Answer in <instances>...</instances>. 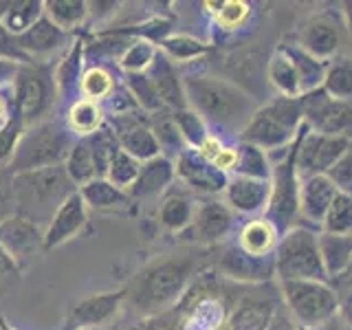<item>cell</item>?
<instances>
[{
	"label": "cell",
	"mask_w": 352,
	"mask_h": 330,
	"mask_svg": "<svg viewBox=\"0 0 352 330\" xmlns=\"http://www.w3.org/2000/svg\"><path fill=\"white\" fill-rule=\"evenodd\" d=\"M330 286L335 289V293L339 295V302L344 300L346 295H350L352 293V262L348 264V269L341 273V275H337L335 280H330L328 282Z\"/></svg>",
	"instance_id": "obj_54"
},
{
	"label": "cell",
	"mask_w": 352,
	"mask_h": 330,
	"mask_svg": "<svg viewBox=\"0 0 352 330\" xmlns=\"http://www.w3.org/2000/svg\"><path fill=\"white\" fill-rule=\"evenodd\" d=\"M209 44L198 40L194 36H187V33H172L170 38H165L159 44V51L165 55L168 60H172L174 64H190L205 58L209 53Z\"/></svg>",
	"instance_id": "obj_35"
},
{
	"label": "cell",
	"mask_w": 352,
	"mask_h": 330,
	"mask_svg": "<svg viewBox=\"0 0 352 330\" xmlns=\"http://www.w3.org/2000/svg\"><path fill=\"white\" fill-rule=\"evenodd\" d=\"M25 128L27 126L22 124V119L16 113L11 115V119L3 128H0V170H7V165L14 159L18 141L22 137V132H25Z\"/></svg>",
	"instance_id": "obj_49"
},
{
	"label": "cell",
	"mask_w": 352,
	"mask_h": 330,
	"mask_svg": "<svg viewBox=\"0 0 352 330\" xmlns=\"http://www.w3.org/2000/svg\"><path fill=\"white\" fill-rule=\"evenodd\" d=\"M282 47H284L286 53H289V58L293 60L297 77H300L302 95L313 93V91H317V88H322L328 62L313 58L311 53H306L304 49L297 47V44H282Z\"/></svg>",
	"instance_id": "obj_33"
},
{
	"label": "cell",
	"mask_w": 352,
	"mask_h": 330,
	"mask_svg": "<svg viewBox=\"0 0 352 330\" xmlns=\"http://www.w3.org/2000/svg\"><path fill=\"white\" fill-rule=\"evenodd\" d=\"M139 170H141V161H137L135 157H130L128 152L119 150L113 157V161H110L104 179L110 181L115 187H119V190L128 192L130 187L135 185Z\"/></svg>",
	"instance_id": "obj_48"
},
{
	"label": "cell",
	"mask_w": 352,
	"mask_h": 330,
	"mask_svg": "<svg viewBox=\"0 0 352 330\" xmlns=\"http://www.w3.org/2000/svg\"><path fill=\"white\" fill-rule=\"evenodd\" d=\"M0 330H18V328L14 324H9V319L3 313H0Z\"/></svg>",
	"instance_id": "obj_59"
},
{
	"label": "cell",
	"mask_w": 352,
	"mask_h": 330,
	"mask_svg": "<svg viewBox=\"0 0 352 330\" xmlns=\"http://www.w3.org/2000/svg\"><path fill=\"white\" fill-rule=\"evenodd\" d=\"M14 115V97L7 93H0V128Z\"/></svg>",
	"instance_id": "obj_56"
},
{
	"label": "cell",
	"mask_w": 352,
	"mask_h": 330,
	"mask_svg": "<svg viewBox=\"0 0 352 330\" xmlns=\"http://www.w3.org/2000/svg\"><path fill=\"white\" fill-rule=\"evenodd\" d=\"M300 104L304 124L311 130L352 141V99H335L324 88H317L313 93L300 95Z\"/></svg>",
	"instance_id": "obj_11"
},
{
	"label": "cell",
	"mask_w": 352,
	"mask_h": 330,
	"mask_svg": "<svg viewBox=\"0 0 352 330\" xmlns=\"http://www.w3.org/2000/svg\"><path fill=\"white\" fill-rule=\"evenodd\" d=\"M236 214L231 212L227 203L220 201H201L196 205L192 234L198 242H207V245H218L225 242L229 234L234 231Z\"/></svg>",
	"instance_id": "obj_20"
},
{
	"label": "cell",
	"mask_w": 352,
	"mask_h": 330,
	"mask_svg": "<svg viewBox=\"0 0 352 330\" xmlns=\"http://www.w3.org/2000/svg\"><path fill=\"white\" fill-rule=\"evenodd\" d=\"M322 88L330 97L350 102L352 99V58H333L330 60L326 66Z\"/></svg>",
	"instance_id": "obj_43"
},
{
	"label": "cell",
	"mask_w": 352,
	"mask_h": 330,
	"mask_svg": "<svg viewBox=\"0 0 352 330\" xmlns=\"http://www.w3.org/2000/svg\"><path fill=\"white\" fill-rule=\"evenodd\" d=\"M341 11H344V18H346V27L350 31V36H352V0H346V3H341Z\"/></svg>",
	"instance_id": "obj_58"
},
{
	"label": "cell",
	"mask_w": 352,
	"mask_h": 330,
	"mask_svg": "<svg viewBox=\"0 0 352 330\" xmlns=\"http://www.w3.org/2000/svg\"><path fill=\"white\" fill-rule=\"evenodd\" d=\"M106 124L115 132L121 150L128 152L137 161L146 163L161 154V146L150 128V117L146 113L117 115L110 117Z\"/></svg>",
	"instance_id": "obj_12"
},
{
	"label": "cell",
	"mask_w": 352,
	"mask_h": 330,
	"mask_svg": "<svg viewBox=\"0 0 352 330\" xmlns=\"http://www.w3.org/2000/svg\"><path fill=\"white\" fill-rule=\"evenodd\" d=\"M14 198H16V214L31 218L40 227L49 225L58 207L77 192V185L66 174L64 165L25 174H14Z\"/></svg>",
	"instance_id": "obj_3"
},
{
	"label": "cell",
	"mask_w": 352,
	"mask_h": 330,
	"mask_svg": "<svg viewBox=\"0 0 352 330\" xmlns=\"http://www.w3.org/2000/svg\"><path fill=\"white\" fill-rule=\"evenodd\" d=\"M148 117H150V128H152L154 137H157L159 146H161V154L174 161L187 146H185L181 132L172 119V110L163 108V110H159V113L148 115Z\"/></svg>",
	"instance_id": "obj_37"
},
{
	"label": "cell",
	"mask_w": 352,
	"mask_h": 330,
	"mask_svg": "<svg viewBox=\"0 0 352 330\" xmlns=\"http://www.w3.org/2000/svg\"><path fill=\"white\" fill-rule=\"evenodd\" d=\"M267 82L278 91L280 97H300V77L293 66V60L280 44L267 60Z\"/></svg>",
	"instance_id": "obj_32"
},
{
	"label": "cell",
	"mask_w": 352,
	"mask_h": 330,
	"mask_svg": "<svg viewBox=\"0 0 352 330\" xmlns=\"http://www.w3.org/2000/svg\"><path fill=\"white\" fill-rule=\"evenodd\" d=\"M82 201L86 203L88 209H97V212H117V209H126L132 198L128 192L119 190L106 179H93L86 185H82L80 190Z\"/></svg>",
	"instance_id": "obj_30"
},
{
	"label": "cell",
	"mask_w": 352,
	"mask_h": 330,
	"mask_svg": "<svg viewBox=\"0 0 352 330\" xmlns=\"http://www.w3.org/2000/svg\"><path fill=\"white\" fill-rule=\"evenodd\" d=\"M115 88H117V80H115V75L110 73L108 66H102V64L86 66L82 82H80L82 99H91V102L102 104L113 95Z\"/></svg>",
	"instance_id": "obj_42"
},
{
	"label": "cell",
	"mask_w": 352,
	"mask_h": 330,
	"mask_svg": "<svg viewBox=\"0 0 352 330\" xmlns=\"http://www.w3.org/2000/svg\"><path fill=\"white\" fill-rule=\"evenodd\" d=\"M20 280V264L0 245V289H11Z\"/></svg>",
	"instance_id": "obj_52"
},
{
	"label": "cell",
	"mask_w": 352,
	"mask_h": 330,
	"mask_svg": "<svg viewBox=\"0 0 352 330\" xmlns=\"http://www.w3.org/2000/svg\"><path fill=\"white\" fill-rule=\"evenodd\" d=\"M0 245L18 264L44 249V227L31 218L14 214L0 225Z\"/></svg>",
	"instance_id": "obj_19"
},
{
	"label": "cell",
	"mask_w": 352,
	"mask_h": 330,
	"mask_svg": "<svg viewBox=\"0 0 352 330\" xmlns=\"http://www.w3.org/2000/svg\"><path fill=\"white\" fill-rule=\"evenodd\" d=\"M304 126V113L300 97H273L271 102L260 106L245 130L240 141L251 143L267 154L286 150L295 141L297 132Z\"/></svg>",
	"instance_id": "obj_4"
},
{
	"label": "cell",
	"mask_w": 352,
	"mask_h": 330,
	"mask_svg": "<svg viewBox=\"0 0 352 330\" xmlns=\"http://www.w3.org/2000/svg\"><path fill=\"white\" fill-rule=\"evenodd\" d=\"M14 113L27 128L47 121L58 88H55V66L49 62H25L18 64V71L11 84Z\"/></svg>",
	"instance_id": "obj_6"
},
{
	"label": "cell",
	"mask_w": 352,
	"mask_h": 330,
	"mask_svg": "<svg viewBox=\"0 0 352 330\" xmlns=\"http://www.w3.org/2000/svg\"><path fill=\"white\" fill-rule=\"evenodd\" d=\"M0 60H7V62H16V64H25L29 62L27 55L18 49V40L16 36L7 33L3 27H0Z\"/></svg>",
	"instance_id": "obj_53"
},
{
	"label": "cell",
	"mask_w": 352,
	"mask_h": 330,
	"mask_svg": "<svg viewBox=\"0 0 352 330\" xmlns=\"http://www.w3.org/2000/svg\"><path fill=\"white\" fill-rule=\"evenodd\" d=\"M86 47H84V36H75L73 44L62 60L55 64V88H58L60 99H71L75 91H80L82 75L86 71Z\"/></svg>",
	"instance_id": "obj_25"
},
{
	"label": "cell",
	"mask_w": 352,
	"mask_h": 330,
	"mask_svg": "<svg viewBox=\"0 0 352 330\" xmlns=\"http://www.w3.org/2000/svg\"><path fill=\"white\" fill-rule=\"evenodd\" d=\"M297 137L278 159H271V198L267 205L264 218H269L280 231V236L295 227V220L300 218V187L302 179L297 174Z\"/></svg>",
	"instance_id": "obj_9"
},
{
	"label": "cell",
	"mask_w": 352,
	"mask_h": 330,
	"mask_svg": "<svg viewBox=\"0 0 352 330\" xmlns=\"http://www.w3.org/2000/svg\"><path fill=\"white\" fill-rule=\"evenodd\" d=\"M44 14L42 0H22V3H9L5 9H0V27L11 36L25 33L33 22Z\"/></svg>",
	"instance_id": "obj_36"
},
{
	"label": "cell",
	"mask_w": 352,
	"mask_h": 330,
	"mask_svg": "<svg viewBox=\"0 0 352 330\" xmlns=\"http://www.w3.org/2000/svg\"><path fill=\"white\" fill-rule=\"evenodd\" d=\"M196 205L192 198L181 190H170L163 194L161 205L157 209V223L170 231V234H183L185 229H190L194 223Z\"/></svg>",
	"instance_id": "obj_28"
},
{
	"label": "cell",
	"mask_w": 352,
	"mask_h": 330,
	"mask_svg": "<svg viewBox=\"0 0 352 330\" xmlns=\"http://www.w3.org/2000/svg\"><path fill=\"white\" fill-rule=\"evenodd\" d=\"M148 77L152 80L154 88H157V93H159L165 108H170V110L190 108L187 106V97H185L183 75L179 73V69H176V64L165 58L161 51L157 55V60L152 62Z\"/></svg>",
	"instance_id": "obj_24"
},
{
	"label": "cell",
	"mask_w": 352,
	"mask_h": 330,
	"mask_svg": "<svg viewBox=\"0 0 352 330\" xmlns=\"http://www.w3.org/2000/svg\"><path fill=\"white\" fill-rule=\"evenodd\" d=\"M124 306H126V289L88 295L71 308L64 330H75V328L99 330L104 324L113 322V319L124 311Z\"/></svg>",
	"instance_id": "obj_14"
},
{
	"label": "cell",
	"mask_w": 352,
	"mask_h": 330,
	"mask_svg": "<svg viewBox=\"0 0 352 330\" xmlns=\"http://www.w3.org/2000/svg\"><path fill=\"white\" fill-rule=\"evenodd\" d=\"M271 198V181L247 179V176H229L225 203L234 214L242 216H264Z\"/></svg>",
	"instance_id": "obj_21"
},
{
	"label": "cell",
	"mask_w": 352,
	"mask_h": 330,
	"mask_svg": "<svg viewBox=\"0 0 352 330\" xmlns=\"http://www.w3.org/2000/svg\"><path fill=\"white\" fill-rule=\"evenodd\" d=\"M198 267H201V256L192 251L165 253V256L154 258L124 286V308H128V313L137 319L161 317L181 302Z\"/></svg>",
	"instance_id": "obj_1"
},
{
	"label": "cell",
	"mask_w": 352,
	"mask_h": 330,
	"mask_svg": "<svg viewBox=\"0 0 352 330\" xmlns=\"http://www.w3.org/2000/svg\"><path fill=\"white\" fill-rule=\"evenodd\" d=\"M326 176L333 181V185L337 187V192L352 196V146H350V150L344 154V157L335 163V168L330 170Z\"/></svg>",
	"instance_id": "obj_50"
},
{
	"label": "cell",
	"mask_w": 352,
	"mask_h": 330,
	"mask_svg": "<svg viewBox=\"0 0 352 330\" xmlns=\"http://www.w3.org/2000/svg\"><path fill=\"white\" fill-rule=\"evenodd\" d=\"M218 271L234 282L262 284L269 282L275 275V256H249L234 242V245L225 247L218 256Z\"/></svg>",
	"instance_id": "obj_15"
},
{
	"label": "cell",
	"mask_w": 352,
	"mask_h": 330,
	"mask_svg": "<svg viewBox=\"0 0 352 330\" xmlns=\"http://www.w3.org/2000/svg\"><path fill=\"white\" fill-rule=\"evenodd\" d=\"M293 330H302V328H300V326H297V328H293Z\"/></svg>",
	"instance_id": "obj_61"
},
{
	"label": "cell",
	"mask_w": 352,
	"mask_h": 330,
	"mask_svg": "<svg viewBox=\"0 0 352 330\" xmlns=\"http://www.w3.org/2000/svg\"><path fill=\"white\" fill-rule=\"evenodd\" d=\"M227 324L225 306L214 295L196 300L190 313L181 322V330H220Z\"/></svg>",
	"instance_id": "obj_34"
},
{
	"label": "cell",
	"mask_w": 352,
	"mask_h": 330,
	"mask_svg": "<svg viewBox=\"0 0 352 330\" xmlns=\"http://www.w3.org/2000/svg\"><path fill=\"white\" fill-rule=\"evenodd\" d=\"M11 181H14V174L9 170H0V225L16 214V198Z\"/></svg>",
	"instance_id": "obj_51"
},
{
	"label": "cell",
	"mask_w": 352,
	"mask_h": 330,
	"mask_svg": "<svg viewBox=\"0 0 352 330\" xmlns=\"http://www.w3.org/2000/svg\"><path fill=\"white\" fill-rule=\"evenodd\" d=\"M236 146H238V161L231 176H247V179L271 181L273 165H271L269 154L245 141H238Z\"/></svg>",
	"instance_id": "obj_39"
},
{
	"label": "cell",
	"mask_w": 352,
	"mask_h": 330,
	"mask_svg": "<svg viewBox=\"0 0 352 330\" xmlns=\"http://www.w3.org/2000/svg\"><path fill=\"white\" fill-rule=\"evenodd\" d=\"M172 119L181 132L185 146L192 150H201V146L209 139V135H212V130L205 124V119L198 113H194L192 108L172 110Z\"/></svg>",
	"instance_id": "obj_44"
},
{
	"label": "cell",
	"mask_w": 352,
	"mask_h": 330,
	"mask_svg": "<svg viewBox=\"0 0 352 330\" xmlns=\"http://www.w3.org/2000/svg\"><path fill=\"white\" fill-rule=\"evenodd\" d=\"M75 143V137L58 121H40L36 126H29L22 132L18 148L7 170L11 174H25L47 168L64 165L66 157Z\"/></svg>",
	"instance_id": "obj_5"
},
{
	"label": "cell",
	"mask_w": 352,
	"mask_h": 330,
	"mask_svg": "<svg viewBox=\"0 0 352 330\" xmlns=\"http://www.w3.org/2000/svg\"><path fill=\"white\" fill-rule=\"evenodd\" d=\"M157 55H159V47H157V44L137 38L124 53H121V58L117 62H119V69L124 71L126 75L148 73L152 62L157 60Z\"/></svg>",
	"instance_id": "obj_45"
},
{
	"label": "cell",
	"mask_w": 352,
	"mask_h": 330,
	"mask_svg": "<svg viewBox=\"0 0 352 330\" xmlns=\"http://www.w3.org/2000/svg\"><path fill=\"white\" fill-rule=\"evenodd\" d=\"M275 275L280 282L286 280H315L328 282L322 256H319L317 234L311 227H291L280 236L275 247Z\"/></svg>",
	"instance_id": "obj_7"
},
{
	"label": "cell",
	"mask_w": 352,
	"mask_h": 330,
	"mask_svg": "<svg viewBox=\"0 0 352 330\" xmlns=\"http://www.w3.org/2000/svg\"><path fill=\"white\" fill-rule=\"evenodd\" d=\"M205 7H212L209 11L214 16V25L225 36L240 31L251 18V5L245 0H220V3H205Z\"/></svg>",
	"instance_id": "obj_40"
},
{
	"label": "cell",
	"mask_w": 352,
	"mask_h": 330,
	"mask_svg": "<svg viewBox=\"0 0 352 330\" xmlns=\"http://www.w3.org/2000/svg\"><path fill=\"white\" fill-rule=\"evenodd\" d=\"M337 187L326 174L308 176L302 179L300 187V218L306 220V225L317 227L322 231V223L328 214L330 205H333L337 196Z\"/></svg>",
	"instance_id": "obj_22"
},
{
	"label": "cell",
	"mask_w": 352,
	"mask_h": 330,
	"mask_svg": "<svg viewBox=\"0 0 352 330\" xmlns=\"http://www.w3.org/2000/svg\"><path fill=\"white\" fill-rule=\"evenodd\" d=\"M339 313L346 317V322L352 326V293L346 295L344 300H341V308H339Z\"/></svg>",
	"instance_id": "obj_57"
},
{
	"label": "cell",
	"mask_w": 352,
	"mask_h": 330,
	"mask_svg": "<svg viewBox=\"0 0 352 330\" xmlns=\"http://www.w3.org/2000/svg\"><path fill=\"white\" fill-rule=\"evenodd\" d=\"M278 242H280V231L264 216H256L247 220V223L238 229V236H236V245L245 253H249V256H258V258L273 256Z\"/></svg>",
	"instance_id": "obj_26"
},
{
	"label": "cell",
	"mask_w": 352,
	"mask_h": 330,
	"mask_svg": "<svg viewBox=\"0 0 352 330\" xmlns=\"http://www.w3.org/2000/svg\"><path fill=\"white\" fill-rule=\"evenodd\" d=\"M174 170H176V179L185 187H190L192 192L216 196V194H225L227 190L229 174L218 170L216 165L209 159H205L198 150L185 148L179 157L174 159Z\"/></svg>",
	"instance_id": "obj_13"
},
{
	"label": "cell",
	"mask_w": 352,
	"mask_h": 330,
	"mask_svg": "<svg viewBox=\"0 0 352 330\" xmlns=\"http://www.w3.org/2000/svg\"><path fill=\"white\" fill-rule=\"evenodd\" d=\"M75 330H97V328H75Z\"/></svg>",
	"instance_id": "obj_60"
},
{
	"label": "cell",
	"mask_w": 352,
	"mask_h": 330,
	"mask_svg": "<svg viewBox=\"0 0 352 330\" xmlns=\"http://www.w3.org/2000/svg\"><path fill=\"white\" fill-rule=\"evenodd\" d=\"M64 126L75 139H86L106 126L104 110L97 102H91V99H77L66 110Z\"/></svg>",
	"instance_id": "obj_29"
},
{
	"label": "cell",
	"mask_w": 352,
	"mask_h": 330,
	"mask_svg": "<svg viewBox=\"0 0 352 330\" xmlns=\"http://www.w3.org/2000/svg\"><path fill=\"white\" fill-rule=\"evenodd\" d=\"M88 223V207L82 201L80 192L71 194L66 201L58 207L49 225L44 227V251L58 249L66 245L71 238H75Z\"/></svg>",
	"instance_id": "obj_18"
},
{
	"label": "cell",
	"mask_w": 352,
	"mask_h": 330,
	"mask_svg": "<svg viewBox=\"0 0 352 330\" xmlns=\"http://www.w3.org/2000/svg\"><path fill=\"white\" fill-rule=\"evenodd\" d=\"M64 170L71 176V181L77 185V190H80L82 185H86L88 181L97 179L95 157H93L88 139H75L69 157L64 161Z\"/></svg>",
	"instance_id": "obj_41"
},
{
	"label": "cell",
	"mask_w": 352,
	"mask_h": 330,
	"mask_svg": "<svg viewBox=\"0 0 352 330\" xmlns=\"http://www.w3.org/2000/svg\"><path fill=\"white\" fill-rule=\"evenodd\" d=\"M174 179H176L174 161L159 154V157L141 163L139 176H137L135 185L128 190V194H130L132 201H143V198L161 196L170 190Z\"/></svg>",
	"instance_id": "obj_23"
},
{
	"label": "cell",
	"mask_w": 352,
	"mask_h": 330,
	"mask_svg": "<svg viewBox=\"0 0 352 330\" xmlns=\"http://www.w3.org/2000/svg\"><path fill=\"white\" fill-rule=\"evenodd\" d=\"M341 44V27L333 14H315L308 18L297 38V47L311 53L313 58L330 62L337 55Z\"/></svg>",
	"instance_id": "obj_16"
},
{
	"label": "cell",
	"mask_w": 352,
	"mask_h": 330,
	"mask_svg": "<svg viewBox=\"0 0 352 330\" xmlns=\"http://www.w3.org/2000/svg\"><path fill=\"white\" fill-rule=\"evenodd\" d=\"M119 330H163V322H161V317L137 319V322H130L126 326H121Z\"/></svg>",
	"instance_id": "obj_55"
},
{
	"label": "cell",
	"mask_w": 352,
	"mask_h": 330,
	"mask_svg": "<svg viewBox=\"0 0 352 330\" xmlns=\"http://www.w3.org/2000/svg\"><path fill=\"white\" fill-rule=\"evenodd\" d=\"M275 322V304L260 297H245L227 315V330H271Z\"/></svg>",
	"instance_id": "obj_27"
},
{
	"label": "cell",
	"mask_w": 352,
	"mask_h": 330,
	"mask_svg": "<svg viewBox=\"0 0 352 330\" xmlns=\"http://www.w3.org/2000/svg\"><path fill=\"white\" fill-rule=\"evenodd\" d=\"M16 40H18V49L27 55V60L36 62L40 58L42 60L49 58V55L58 53L64 47L69 49L75 38L71 33L62 31L49 16L42 14L25 33H20Z\"/></svg>",
	"instance_id": "obj_17"
},
{
	"label": "cell",
	"mask_w": 352,
	"mask_h": 330,
	"mask_svg": "<svg viewBox=\"0 0 352 330\" xmlns=\"http://www.w3.org/2000/svg\"><path fill=\"white\" fill-rule=\"evenodd\" d=\"M126 88L130 91V95L135 97V102L139 104V108L143 110L146 115H154L163 110V102L157 93V88H154L152 80L148 77V73H135V75H126L124 80Z\"/></svg>",
	"instance_id": "obj_46"
},
{
	"label": "cell",
	"mask_w": 352,
	"mask_h": 330,
	"mask_svg": "<svg viewBox=\"0 0 352 330\" xmlns=\"http://www.w3.org/2000/svg\"><path fill=\"white\" fill-rule=\"evenodd\" d=\"M322 231L335 236H352V196L341 192L335 196L322 223Z\"/></svg>",
	"instance_id": "obj_47"
},
{
	"label": "cell",
	"mask_w": 352,
	"mask_h": 330,
	"mask_svg": "<svg viewBox=\"0 0 352 330\" xmlns=\"http://www.w3.org/2000/svg\"><path fill=\"white\" fill-rule=\"evenodd\" d=\"M319 256H322L324 271L328 275V282L341 275L348 264L352 262V236H335V234H317Z\"/></svg>",
	"instance_id": "obj_31"
},
{
	"label": "cell",
	"mask_w": 352,
	"mask_h": 330,
	"mask_svg": "<svg viewBox=\"0 0 352 330\" xmlns=\"http://www.w3.org/2000/svg\"><path fill=\"white\" fill-rule=\"evenodd\" d=\"M44 16H49L62 31L73 33L88 20V3L84 0H44Z\"/></svg>",
	"instance_id": "obj_38"
},
{
	"label": "cell",
	"mask_w": 352,
	"mask_h": 330,
	"mask_svg": "<svg viewBox=\"0 0 352 330\" xmlns=\"http://www.w3.org/2000/svg\"><path fill=\"white\" fill-rule=\"evenodd\" d=\"M352 141L344 137H330L311 130L306 124L297 132V174L300 179L317 174H328L335 163L350 150Z\"/></svg>",
	"instance_id": "obj_10"
},
{
	"label": "cell",
	"mask_w": 352,
	"mask_h": 330,
	"mask_svg": "<svg viewBox=\"0 0 352 330\" xmlns=\"http://www.w3.org/2000/svg\"><path fill=\"white\" fill-rule=\"evenodd\" d=\"M284 304L302 330H319L339 313V295L328 282L286 280L280 282Z\"/></svg>",
	"instance_id": "obj_8"
},
{
	"label": "cell",
	"mask_w": 352,
	"mask_h": 330,
	"mask_svg": "<svg viewBox=\"0 0 352 330\" xmlns=\"http://www.w3.org/2000/svg\"><path fill=\"white\" fill-rule=\"evenodd\" d=\"M183 86L187 106L205 119V124L212 132L231 130L240 135L253 113L258 110L245 88H240L229 80H223V77L190 73L183 75Z\"/></svg>",
	"instance_id": "obj_2"
}]
</instances>
